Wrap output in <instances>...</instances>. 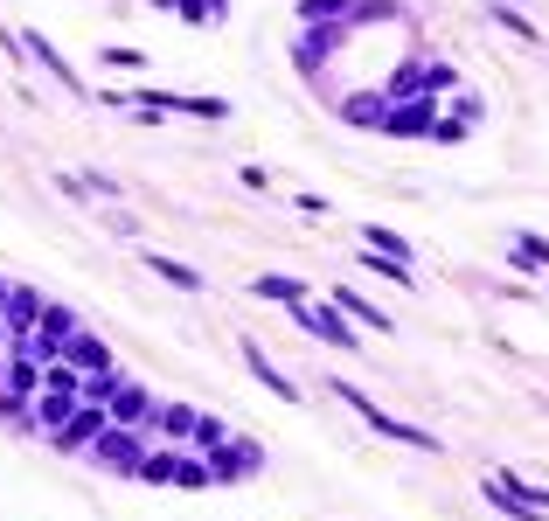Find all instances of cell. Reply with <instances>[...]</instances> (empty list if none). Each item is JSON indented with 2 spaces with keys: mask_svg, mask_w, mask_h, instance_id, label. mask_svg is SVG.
<instances>
[{
  "mask_svg": "<svg viewBox=\"0 0 549 521\" xmlns=\"http://www.w3.org/2000/svg\"><path fill=\"white\" fill-rule=\"evenodd\" d=\"M146 271H153V278H167L174 292H202V271H188V264H174L167 251H146Z\"/></svg>",
  "mask_w": 549,
  "mask_h": 521,
  "instance_id": "11",
  "label": "cell"
},
{
  "mask_svg": "<svg viewBox=\"0 0 549 521\" xmlns=\"http://www.w3.org/2000/svg\"><path fill=\"white\" fill-rule=\"evenodd\" d=\"M153 424H160L167 438H195V410H188V403H153Z\"/></svg>",
  "mask_w": 549,
  "mask_h": 521,
  "instance_id": "12",
  "label": "cell"
},
{
  "mask_svg": "<svg viewBox=\"0 0 549 521\" xmlns=\"http://www.w3.org/2000/svg\"><path fill=\"white\" fill-rule=\"evenodd\" d=\"M334 390H341V403H355V410H362V417H369V424H376V431H383L390 445H417V452H438V445H431V431H417V424H404V417L376 410V403H369V396L355 390V383H334Z\"/></svg>",
  "mask_w": 549,
  "mask_h": 521,
  "instance_id": "3",
  "label": "cell"
},
{
  "mask_svg": "<svg viewBox=\"0 0 549 521\" xmlns=\"http://www.w3.org/2000/svg\"><path fill=\"white\" fill-rule=\"evenodd\" d=\"M299 320H306V334H320V341H334V348H355V341H362V334H348L341 306H306V299H299Z\"/></svg>",
  "mask_w": 549,
  "mask_h": 521,
  "instance_id": "8",
  "label": "cell"
},
{
  "mask_svg": "<svg viewBox=\"0 0 549 521\" xmlns=\"http://www.w3.org/2000/svg\"><path fill=\"white\" fill-rule=\"evenodd\" d=\"M56 362H70V369H91V376H98V369H112V348H105V341H91V334H70Z\"/></svg>",
  "mask_w": 549,
  "mask_h": 521,
  "instance_id": "9",
  "label": "cell"
},
{
  "mask_svg": "<svg viewBox=\"0 0 549 521\" xmlns=\"http://www.w3.org/2000/svg\"><path fill=\"white\" fill-rule=\"evenodd\" d=\"M181 112H195V119H230L223 98H181Z\"/></svg>",
  "mask_w": 549,
  "mask_h": 521,
  "instance_id": "23",
  "label": "cell"
},
{
  "mask_svg": "<svg viewBox=\"0 0 549 521\" xmlns=\"http://www.w3.org/2000/svg\"><path fill=\"white\" fill-rule=\"evenodd\" d=\"M251 292H258V299H285V306H299V299H306V285H299V278H258V285H251Z\"/></svg>",
  "mask_w": 549,
  "mask_h": 521,
  "instance_id": "16",
  "label": "cell"
},
{
  "mask_svg": "<svg viewBox=\"0 0 549 521\" xmlns=\"http://www.w3.org/2000/svg\"><path fill=\"white\" fill-rule=\"evenodd\" d=\"M7 292H14V285H7V278H0V306H7Z\"/></svg>",
  "mask_w": 549,
  "mask_h": 521,
  "instance_id": "24",
  "label": "cell"
},
{
  "mask_svg": "<svg viewBox=\"0 0 549 521\" xmlns=\"http://www.w3.org/2000/svg\"><path fill=\"white\" fill-rule=\"evenodd\" d=\"M397 14V0H355L348 7V21H390Z\"/></svg>",
  "mask_w": 549,
  "mask_h": 521,
  "instance_id": "21",
  "label": "cell"
},
{
  "mask_svg": "<svg viewBox=\"0 0 549 521\" xmlns=\"http://www.w3.org/2000/svg\"><path fill=\"white\" fill-rule=\"evenodd\" d=\"M70 334H77V313H70V306H42V313H35V334H28L21 348H28L35 362H56Z\"/></svg>",
  "mask_w": 549,
  "mask_h": 521,
  "instance_id": "4",
  "label": "cell"
},
{
  "mask_svg": "<svg viewBox=\"0 0 549 521\" xmlns=\"http://www.w3.org/2000/svg\"><path fill=\"white\" fill-rule=\"evenodd\" d=\"M452 84H459L452 63H424V91H452Z\"/></svg>",
  "mask_w": 549,
  "mask_h": 521,
  "instance_id": "22",
  "label": "cell"
},
{
  "mask_svg": "<svg viewBox=\"0 0 549 521\" xmlns=\"http://www.w3.org/2000/svg\"><path fill=\"white\" fill-rule=\"evenodd\" d=\"M341 313H355V320H362V327H376V334L390 327V313H376V306H369V299H355V292H341ZM390 334H397V327H390Z\"/></svg>",
  "mask_w": 549,
  "mask_h": 521,
  "instance_id": "18",
  "label": "cell"
},
{
  "mask_svg": "<svg viewBox=\"0 0 549 521\" xmlns=\"http://www.w3.org/2000/svg\"><path fill=\"white\" fill-rule=\"evenodd\" d=\"M0 341H7V320H0Z\"/></svg>",
  "mask_w": 549,
  "mask_h": 521,
  "instance_id": "25",
  "label": "cell"
},
{
  "mask_svg": "<svg viewBox=\"0 0 549 521\" xmlns=\"http://www.w3.org/2000/svg\"><path fill=\"white\" fill-rule=\"evenodd\" d=\"M77 403H84V376H77L70 362H42V403H35V410H42V424L56 431Z\"/></svg>",
  "mask_w": 549,
  "mask_h": 521,
  "instance_id": "1",
  "label": "cell"
},
{
  "mask_svg": "<svg viewBox=\"0 0 549 521\" xmlns=\"http://www.w3.org/2000/svg\"><path fill=\"white\" fill-rule=\"evenodd\" d=\"M119 390V369H98V376H84V403H112Z\"/></svg>",
  "mask_w": 549,
  "mask_h": 521,
  "instance_id": "19",
  "label": "cell"
},
{
  "mask_svg": "<svg viewBox=\"0 0 549 521\" xmlns=\"http://www.w3.org/2000/svg\"><path fill=\"white\" fill-rule=\"evenodd\" d=\"M98 431H105V403H77V410L56 424V452H91Z\"/></svg>",
  "mask_w": 549,
  "mask_h": 521,
  "instance_id": "5",
  "label": "cell"
},
{
  "mask_svg": "<svg viewBox=\"0 0 549 521\" xmlns=\"http://www.w3.org/2000/svg\"><path fill=\"white\" fill-rule=\"evenodd\" d=\"M383 112H390V98H376V91H362V98H348V105H341V119H348V126H376Z\"/></svg>",
  "mask_w": 549,
  "mask_h": 521,
  "instance_id": "13",
  "label": "cell"
},
{
  "mask_svg": "<svg viewBox=\"0 0 549 521\" xmlns=\"http://www.w3.org/2000/svg\"><path fill=\"white\" fill-rule=\"evenodd\" d=\"M105 417H112V424H139V417H153V396L139 390V383H119L112 403H105Z\"/></svg>",
  "mask_w": 549,
  "mask_h": 521,
  "instance_id": "10",
  "label": "cell"
},
{
  "mask_svg": "<svg viewBox=\"0 0 549 521\" xmlns=\"http://www.w3.org/2000/svg\"><path fill=\"white\" fill-rule=\"evenodd\" d=\"M91 459H98L105 473H139L146 445H139V431H133V424H112V417H105V431L91 438Z\"/></svg>",
  "mask_w": 549,
  "mask_h": 521,
  "instance_id": "2",
  "label": "cell"
},
{
  "mask_svg": "<svg viewBox=\"0 0 549 521\" xmlns=\"http://www.w3.org/2000/svg\"><path fill=\"white\" fill-rule=\"evenodd\" d=\"M258 466H265L258 445H230V438L209 445V480H244V473H258Z\"/></svg>",
  "mask_w": 549,
  "mask_h": 521,
  "instance_id": "6",
  "label": "cell"
},
{
  "mask_svg": "<svg viewBox=\"0 0 549 521\" xmlns=\"http://www.w3.org/2000/svg\"><path fill=\"white\" fill-rule=\"evenodd\" d=\"M0 369H7V355H0Z\"/></svg>",
  "mask_w": 549,
  "mask_h": 521,
  "instance_id": "26",
  "label": "cell"
},
{
  "mask_svg": "<svg viewBox=\"0 0 549 521\" xmlns=\"http://www.w3.org/2000/svg\"><path fill=\"white\" fill-rule=\"evenodd\" d=\"M348 7H355V0H299V14H306L313 28H327V21L341 28V21H348Z\"/></svg>",
  "mask_w": 549,
  "mask_h": 521,
  "instance_id": "15",
  "label": "cell"
},
{
  "mask_svg": "<svg viewBox=\"0 0 549 521\" xmlns=\"http://www.w3.org/2000/svg\"><path fill=\"white\" fill-rule=\"evenodd\" d=\"M244 362H251V376H258V383H265V390H272V396H285V403H299V390H292V383L278 376V369H272V362H265V355H258V348H244Z\"/></svg>",
  "mask_w": 549,
  "mask_h": 521,
  "instance_id": "14",
  "label": "cell"
},
{
  "mask_svg": "<svg viewBox=\"0 0 549 521\" xmlns=\"http://www.w3.org/2000/svg\"><path fill=\"white\" fill-rule=\"evenodd\" d=\"M369 251H390L397 264H411V244H404L397 230H369Z\"/></svg>",
  "mask_w": 549,
  "mask_h": 521,
  "instance_id": "20",
  "label": "cell"
},
{
  "mask_svg": "<svg viewBox=\"0 0 549 521\" xmlns=\"http://www.w3.org/2000/svg\"><path fill=\"white\" fill-rule=\"evenodd\" d=\"M376 126L383 132H431L438 126V98H431V91H424V98H397V112H383Z\"/></svg>",
  "mask_w": 549,
  "mask_h": 521,
  "instance_id": "7",
  "label": "cell"
},
{
  "mask_svg": "<svg viewBox=\"0 0 549 521\" xmlns=\"http://www.w3.org/2000/svg\"><path fill=\"white\" fill-rule=\"evenodd\" d=\"M28 49H35V56H42V63L56 70V84H63V91H84V84H77V70H70V63H63V56H56V49H49L42 35H28Z\"/></svg>",
  "mask_w": 549,
  "mask_h": 521,
  "instance_id": "17",
  "label": "cell"
}]
</instances>
